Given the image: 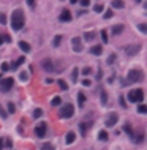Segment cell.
Wrapping results in <instances>:
<instances>
[{
	"instance_id": "cell-1",
	"label": "cell",
	"mask_w": 147,
	"mask_h": 150,
	"mask_svg": "<svg viewBox=\"0 0 147 150\" xmlns=\"http://www.w3.org/2000/svg\"><path fill=\"white\" fill-rule=\"evenodd\" d=\"M24 24H25V16L22 13V10H14L13 14H11V27H13V30L19 32L24 27Z\"/></svg>"
},
{
	"instance_id": "cell-2",
	"label": "cell",
	"mask_w": 147,
	"mask_h": 150,
	"mask_svg": "<svg viewBox=\"0 0 147 150\" xmlns=\"http://www.w3.org/2000/svg\"><path fill=\"white\" fill-rule=\"evenodd\" d=\"M75 115V107H73L71 103H67V104L62 106V109L59 111V117L60 118H71Z\"/></svg>"
},
{
	"instance_id": "cell-3",
	"label": "cell",
	"mask_w": 147,
	"mask_h": 150,
	"mask_svg": "<svg viewBox=\"0 0 147 150\" xmlns=\"http://www.w3.org/2000/svg\"><path fill=\"white\" fill-rule=\"evenodd\" d=\"M142 100H144V90L142 88L131 90L128 93V101H131V103H142Z\"/></svg>"
},
{
	"instance_id": "cell-4",
	"label": "cell",
	"mask_w": 147,
	"mask_h": 150,
	"mask_svg": "<svg viewBox=\"0 0 147 150\" xmlns=\"http://www.w3.org/2000/svg\"><path fill=\"white\" fill-rule=\"evenodd\" d=\"M142 79H144V74H142L141 70H130L128 71V82L136 84V82H141Z\"/></svg>"
},
{
	"instance_id": "cell-5",
	"label": "cell",
	"mask_w": 147,
	"mask_h": 150,
	"mask_svg": "<svg viewBox=\"0 0 147 150\" xmlns=\"http://www.w3.org/2000/svg\"><path fill=\"white\" fill-rule=\"evenodd\" d=\"M13 84H14V79H13V78L0 79V92L6 93L8 90H11V88H13Z\"/></svg>"
},
{
	"instance_id": "cell-6",
	"label": "cell",
	"mask_w": 147,
	"mask_h": 150,
	"mask_svg": "<svg viewBox=\"0 0 147 150\" xmlns=\"http://www.w3.org/2000/svg\"><path fill=\"white\" fill-rule=\"evenodd\" d=\"M41 68H43L46 73H56V67H54L52 60H51V59H48V57L41 60Z\"/></svg>"
},
{
	"instance_id": "cell-7",
	"label": "cell",
	"mask_w": 147,
	"mask_h": 150,
	"mask_svg": "<svg viewBox=\"0 0 147 150\" xmlns=\"http://www.w3.org/2000/svg\"><path fill=\"white\" fill-rule=\"evenodd\" d=\"M119 122V114L117 112H111L109 115H108L106 122H104V125L108 126V128H111V126H114L115 123Z\"/></svg>"
},
{
	"instance_id": "cell-8",
	"label": "cell",
	"mask_w": 147,
	"mask_h": 150,
	"mask_svg": "<svg viewBox=\"0 0 147 150\" xmlns=\"http://www.w3.org/2000/svg\"><path fill=\"white\" fill-rule=\"evenodd\" d=\"M71 46H73V51L75 52H82V40L79 36H75L71 40Z\"/></svg>"
},
{
	"instance_id": "cell-9",
	"label": "cell",
	"mask_w": 147,
	"mask_h": 150,
	"mask_svg": "<svg viewBox=\"0 0 147 150\" xmlns=\"http://www.w3.org/2000/svg\"><path fill=\"white\" fill-rule=\"evenodd\" d=\"M139 51H141V46H139V44H131V46H127V49H125L127 55H130V57L136 55V54H138Z\"/></svg>"
},
{
	"instance_id": "cell-10",
	"label": "cell",
	"mask_w": 147,
	"mask_h": 150,
	"mask_svg": "<svg viewBox=\"0 0 147 150\" xmlns=\"http://www.w3.org/2000/svg\"><path fill=\"white\" fill-rule=\"evenodd\" d=\"M35 134H37L38 137H44V134H46V122H40V125L35 128Z\"/></svg>"
},
{
	"instance_id": "cell-11",
	"label": "cell",
	"mask_w": 147,
	"mask_h": 150,
	"mask_svg": "<svg viewBox=\"0 0 147 150\" xmlns=\"http://www.w3.org/2000/svg\"><path fill=\"white\" fill-rule=\"evenodd\" d=\"M59 21H62V22H70V21H71V11L65 8V10L60 13V16H59Z\"/></svg>"
},
{
	"instance_id": "cell-12",
	"label": "cell",
	"mask_w": 147,
	"mask_h": 150,
	"mask_svg": "<svg viewBox=\"0 0 147 150\" xmlns=\"http://www.w3.org/2000/svg\"><path fill=\"white\" fill-rule=\"evenodd\" d=\"M100 101H101V104L103 106H106L108 104V93H106V90L101 87L100 88Z\"/></svg>"
},
{
	"instance_id": "cell-13",
	"label": "cell",
	"mask_w": 147,
	"mask_h": 150,
	"mask_svg": "<svg viewBox=\"0 0 147 150\" xmlns=\"http://www.w3.org/2000/svg\"><path fill=\"white\" fill-rule=\"evenodd\" d=\"M22 63H25V57H24V55H21V57H19V59L16 60V62L11 63L10 67L13 68V70H18V67H19V65H22Z\"/></svg>"
},
{
	"instance_id": "cell-14",
	"label": "cell",
	"mask_w": 147,
	"mask_h": 150,
	"mask_svg": "<svg viewBox=\"0 0 147 150\" xmlns=\"http://www.w3.org/2000/svg\"><path fill=\"white\" fill-rule=\"evenodd\" d=\"M18 46H19V49H22L24 52H30V44L27 43V41H19Z\"/></svg>"
},
{
	"instance_id": "cell-15",
	"label": "cell",
	"mask_w": 147,
	"mask_h": 150,
	"mask_svg": "<svg viewBox=\"0 0 147 150\" xmlns=\"http://www.w3.org/2000/svg\"><path fill=\"white\" fill-rule=\"evenodd\" d=\"M101 52H103V48H101V46H98V44L90 48V54H94V55H100Z\"/></svg>"
},
{
	"instance_id": "cell-16",
	"label": "cell",
	"mask_w": 147,
	"mask_h": 150,
	"mask_svg": "<svg viewBox=\"0 0 147 150\" xmlns=\"http://www.w3.org/2000/svg\"><path fill=\"white\" fill-rule=\"evenodd\" d=\"M84 103H86V95H84V92H79L78 93V104H79V107H84Z\"/></svg>"
},
{
	"instance_id": "cell-17",
	"label": "cell",
	"mask_w": 147,
	"mask_h": 150,
	"mask_svg": "<svg viewBox=\"0 0 147 150\" xmlns=\"http://www.w3.org/2000/svg\"><path fill=\"white\" fill-rule=\"evenodd\" d=\"M123 6H125V2H123V0H113V8L122 10Z\"/></svg>"
},
{
	"instance_id": "cell-18",
	"label": "cell",
	"mask_w": 147,
	"mask_h": 150,
	"mask_svg": "<svg viewBox=\"0 0 147 150\" xmlns=\"http://www.w3.org/2000/svg\"><path fill=\"white\" fill-rule=\"evenodd\" d=\"M65 141H67V144H68V145H70V144H73V142L76 141V134L73 133V131L67 133V139H65Z\"/></svg>"
},
{
	"instance_id": "cell-19",
	"label": "cell",
	"mask_w": 147,
	"mask_h": 150,
	"mask_svg": "<svg viewBox=\"0 0 147 150\" xmlns=\"http://www.w3.org/2000/svg\"><path fill=\"white\" fill-rule=\"evenodd\" d=\"M95 36H96L95 32H86V33H84V40H86V41H94Z\"/></svg>"
},
{
	"instance_id": "cell-20",
	"label": "cell",
	"mask_w": 147,
	"mask_h": 150,
	"mask_svg": "<svg viewBox=\"0 0 147 150\" xmlns=\"http://www.w3.org/2000/svg\"><path fill=\"white\" fill-rule=\"evenodd\" d=\"M122 32H123V25L122 24H117V25L113 27V33H114V35H120Z\"/></svg>"
},
{
	"instance_id": "cell-21",
	"label": "cell",
	"mask_w": 147,
	"mask_h": 150,
	"mask_svg": "<svg viewBox=\"0 0 147 150\" xmlns=\"http://www.w3.org/2000/svg\"><path fill=\"white\" fill-rule=\"evenodd\" d=\"M78 73H79L78 68H73V71H71V82L73 84H76V81H78Z\"/></svg>"
},
{
	"instance_id": "cell-22",
	"label": "cell",
	"mask_w": 147,
	"mask_h": 150,
	"mask_svg": "<svg viewBox=\"0 0 147 150\" xmlns=\"http://www.w3.org/2000/svg\"><path fill=\"white\" fill-rule=\"evenodd\" d=\"M98 139H100V141H103V142H106V141H108V133L104 131V130H101V131L98 133Z\"/></svg>"
},
{
	"instance_id": "cell-23",
	"label": "cell",
	"mask_w": 147,
	"mask_h": 150,
	"mask_svg": "<svg viewBox=\"0 0 147 150\" xmlns=\"http://www.w3.org/2000/svg\"><path fill=\"white\" fill-rule=\"evenodd\" d=\"M51 104H52L54 107L60 106V104H62V98H60V97H54V98H52V101H51Z\"/></svg>"
},
{
	"instance_id": "cell-24",
	"label": "cell",
	"mask_w": 147,
	"mask_h": 150,
	"mask_svg": "<svg viewBox=\"0 0 147 150\" xmlns=\"http://www.w3.org/2000/svg\"><path fill=\"white\" fill-rule=\"evenodd\" d=\"M60 43H62V36H60V35L54 36V40H52V46H54V48H59Z\"/></svg>"
},
{
	"instance_id": "cell-25",
	"label": "cell",
	"mask_w": 147,
	"mask_h": 150,
	"mask_svg": "<svg viewBox=\"0 0 147 150\" xmlns=\"http://www.w3.org/2000/svg\"><path fill=\"white\" fill-rule=\"evenodd\" d=\"M57 84H59V87L62 88V90H68V84L65 82L63 79H59V81H57Z\"/></svg>"
},
{
	"instance_id": "cell-26",
	"label": "cell",
	"mask_w": 147,
	"mask_h": 150,
	"mask_svg": "<svg viewBox=\"0 0 147 150\" xmlns=\"http://www.w3.org/2000/svg\"><path fill=\"white\" fill-rule=\"evenodd\" d=\"M119 104L122 106V109H127V100H125V97H123V95H120V97H119Z\"/></svg>"
},
{
	"instance_id": "cell-27",
	"label": "cell",
	"mask_w": 147,
	"mask_h": 150,
	"mask_svg": "<svg viewBox=\"0 0 147 150\" xmlns=\"http://www.w3.org/2000/svg\"><path fill=\"white\" fill-rule=\"evenodd\" d=\"M89 125H92V123H79V130H81V133H82V136L87 133V128H89Z\"/></svg>"
},
{
	"instance_id": "cell-28",
	"label": "cell",
	"mask_w": 147,
	"mask_h": 150,
	"mask_svg": "<svg viewBox=\"0 0 147 150\" xmlns=\"http://www.w3.org/2000/svg\"><path fill=\"white\" fill-rule=\"evenodd\" d=\"M6 109H8V112L10 114H14V112H16V106H14V103H8V106H6Z\"/></svg>"
},
{
	"instance_id": "cell-29",
	"label": "cell",
	"mask_w": 147,
	"mask_h": 150,
	"mask_svg": "<svg viewBox=\"0 0 147 150\" xmlns=\"http://www.w3.org/2000/svg\"><path fill=\"white\" fill-rule=\"evenodd\" d=\"M123 131H127V133H128V134H130V137H134V133H133V130H131V126H130L128 123H127L125 126H123Z\"/></svg>"
},
{
	"instance_id": "cell-30",
	"label": "cell",
	"mask_w": 147,
	"mask_h": 150,
	"mask_svg": "<svg viewBox=\"0 0 147 150\" xmlns=\"http://www.w3.org/2000/svg\"><path fill=\"white\" fill-rule=\"evenodd\" d=\"M115 59H117V55H115V54H111L109 57H108V60H106V63L108 65H113L114 62H115Z\"/></svg>"
},
{
	"instance_id": "cell-31",
	"label": "cell",
	"mask_w": 147,
	"mask_h": 150,
	"mask_svg": "<svg viewBox=\"0 0 147 150\" xmlns=\"http://www.w3.org/2000/svg\"><path fill=\"white\" fill-rule=\"evenodd\" d=\"M138 112L139 114H147V106L146 104H139L138 106Z\"/></svg>"
},
{
	"instance_id": "cell-32",
	"label": "cell",
	"mask_w": 147,
	"mask_h": 150,
	"mask_svg": "<svg viewBox=\"0 0 147 150\" xmlns=\"http://www.w3.org/2000/svg\"><path fill=\"white\" fill-rule=\"evenodd\" d=\"M43 115V109H35L33 111V118H40Z\"/></svg>"
},
{
	"instance_id": "cell-33",
	"label": "cell",
	"mask_w": 147,
	"mask_h": 150,
	"mask_svg": "<svg viewBox=\"0 0 147 150\" xmlns=\"http://www.w3.org/2000/svg\"><path fill=\"white\" fill-rule=\"evenodd\" d=\"M0 117H2V118H6V117H8V112L3 109V106H2V104H0Z\"/></svg>"
},
{
	"instance_id": "cell-34",
	"label": "cell",
	"mask_w": 147,
	"mask_h": 150,
	"mask_svg": "<svg viewBox=\"0 0 147 150\" xmlns=\"http://www.w3.org/2000/svg\"><path fill=\"white\" fill-rule=\"evenodd\" d=\"M0 70H2V73H6V71L10 70V65L6 63V62H3V63H2V67H0Z\"/></svg>"
},
{
	"instance_id": "cell-35",
	"label": "cell",
	"mask_w": 147,
	"mask_h": 150,
	"mask_svg": "<svg viewBox=\"0 0 147 150\" xmlns=\"http://www.w3.org/2000/svg\"><path fill=\"white\" fill-rule=\"evenodd\" d=\"M101 40H103V43H108V41H109L108 40V32L106 30H101Z\"/></svg>"
},
{
	"instance_id": "cell-36",
	"label": "cell",
	"mask_w": 147,
	"mask_h": 150,
	"mask_svg": "<svg viewBox=\"0 0 147 150\" xmlns=\"http://www.w3.org/2000/svg\"><path fill=\"white\" fill-rule=\"evenodd\" d=\"M103 10H104L103 5H95V6H94V11H95V13H103Z\"/></svg>"
},
{
	"instance_id": "cell-37",
	"label": "cell",
	"mask_w": 147,
	"mask_h": 150,
	"mask_svg": "<svg viewBox=\"0 0 147 150\" xmlns=\"http://www.w3.org/2000/svg\"><path fill=\"white\" fill-rule=\"evenodd\" d=\"M138 29H139V32H141V33H147V25L146 24H139Z\"/></svg>"
},
{
	"instance_id": "cell-38",
	"label": "cell",
	"mask_w": 147,
	"mask_h": 150,
	"mask_svg": "<svg viewBox=\"0 0 147 150\" xmlns=\"http://www.w3.org/2000/svg\"><path fill=\"white\" fill-rule=\"evenodd\" d=\"M19 79H21L22 82H25V81L29 79V76H27V73H25V71H22L21 74H19Z\"/></svg>"
},
{
	"instance_id": "cell-39",
	"label": "cell",
	"mask_w": 147,
	"mask_h": 150,
	"mask_svg": "<svg viewBox=\"0 0 147 150\" xmlns=\"http://www.w3.org/2000/svg\"><path fill=\"white\" fill-rule=\"evenodd\" d=\"M81 73H82L84 76H87V74H90V73H92V68L90 67H86V68H82V71H81Z\"/></svg>"
},
{
	"instance_id": "cell-40",
	"label": "cell",
	"mask_w": 147,
	"mask_h": 150,
	"mask_svg": "<svg viewBox=\"0 0 147 150\" xmlns=\"http://www.w3.org/2000/svg\"><path fill=\"white\" fill-rule=\"evenodd\" d=\"M41 150H56V149H54L52 144H44L43 147H41Z\"/></svg>"
},
{
	"instance_id": "cell-41",
	"label": "cell",
	"mask_w": 147,
	"mask_h": 150,
	"mask_svg": "<svg viewBox=\"0 0 147 150\" xmlns=\"http://www.w3.org/2000/svg\"><path fill=\"white\" fill-rule=\"evenodd\" d=\"M111 18H113V10L104 11V19H111Z\"/></svg>"
},
{
	"instance_id": "cell-42",
	"label": "cell",
	"mask_w": 147,
	"mask_h": 150,
	"mask_svg": "<svg viewBox=\"0 0 147 150\" xmlns=\"http://www.w3.org/2000/svg\"><path fill=\"white\" fill-rule=\"evenodd\" d=\"M0 24H3V25L6 24V16L3 13H0Z\"/></svg>"
},
{
	"instance_id": "cell-43",
	"label": "cell",
	"mask_w": 147,
	"mask_h": 150,
	"mask_svg": "<svg viewBox=\"0 0 147 150\" xmlns=\"http://www.w3.org/2000/svg\"><path fill=\"white\" fill-rule=\"evenodd\" d=\"M25 2H27V5H29L30 8H33V6L37 5V0H25Z\"/></svg>"
},
{
	"instance_id": "cell-44",
	"label": "cell",
	"mask_w": 147,
	"mask_h": 150,
	"mask_svg": "<svg viewBox=\"0 0 147 150\" xmlns=\"http://www.w3.org/2000/svg\"><path fill=\"white\" fill-rule=\"evenodd\" d=\"M78 2H79L82 6H89V5H90V0H78Z\"/></svg>"
},
{
	"instance_id": "cell-45",
	"label": "cell",
	"mask_w": 147,
	"mask_h": 150,
	"mask_svg": "<svg viewBox=\"0 0 147 150\" xmlns=\"http://www.w3.org/2000/svg\"><path fill=\"white\" fill-rule=\"evenodd\" d=\"M5 145H6V147H8V149H10L11 145H13V141H11L10 137H6V139H5Z\"/></svg>"
},
{
	"instance_id": "cell-46",
	"label": "cell",
	"mask_w": 147,
	"mask_h": 150,
	"mask_svg": "<svg viewBox=\"0 0 147 150\" xmlns=\"http://www.w3.org/2000/svg\"><path fill=\"white\" fill-rule=\"evenodd\" d=\"M82 86H84V87H90V86H92V82H90L89 79H84V81H82Z\"/></svg>"
},
{
	"instance_id": "cell-47",
	"label": "cell",
	"mask_w": 147,
	"mask_h": 150,
	"mask_svg": "<svg viewBox=\"0 0 147 150\" xmlns=\"http://www.w3.org/2000/svg\"><path fill=\"white\" fill-rule=\"evenodd\" d=\"M3 149H5V139L0 137V150H3Z\"/></svg>"
},
{
	"instance_id": "cell-48",
	"label": "cell",
	"mask_w": 147,
	"mask_h": 150,
	"mask_svg": "<svg viewBox=\"0 0 147 150\" xmlns=\"http://www.w3.org/2000/svg\"><path fill=\"white\" fill-rule=\"evenodd\" d=\"M3 36V41H6V43H11V36L10 35H2Z\"/></svg>"
},
{
	"instance_id": "cell-49",
	"label": "cell",
	"mask_w": 147,
	"mask_h": 150,
	"mask_svg": "<svg viewBox=\"0 0 147 150\" xmlns=\"http://www.w3.org/2000/svg\"><path fill=\"white\" fill-rule=\"evenodd\" d=\"M120 86H122V87H127V86H128V81H125V79H120Z\"/></svg>"
},
{
	"instance_id": "cell-50",
	"label": "cell",
	"mask_w": 147,
	"mask_h": 150,
	"mask_svg": "<svg viewBox=\"0 0 147 150\" xmlns=\"http://www.w3.org/2000/svg\"><path fill=\"white\" fill-rule=\"evenodd\" d=\"M142 139H144V134H139V136H138V142H142Z\"/></svg>"
},
{
	"instance_id": "cell-51",
	"label": "cell",
	"mask_w": 147,
	"mask_h": 150,
	"mask_svg": "<svg viewBox=\"0 0 147 150\" xmlns=\"http://www.w3.org/2000/svg\"><path fill=\"white\" fill-rule=\"evenodd\" d=\"M3 43V36H2V33H0V44Z\"/></svg>"
},
{
	"instance_id": "cell-52",
	"label": "cell",
	"mask_w": 147,
	"mask_h": 150,
	"mask_svg": "<svg viewBox=\"0 0 147 150\" xmlns=\"http://www.w3.org/2000/svg\"><path fill=\"white\" fill-rule=\"evenodd\" d=\"M70 3H78V0H70Z\"/></svg>"
},
{
	"instance_id": "cell-53",
	"label": "cell",
	"mask_w": 147,
	"mask_h": 150,
	"mask_svg": "<svg viewBox=\"0 0 147 150\" xmlns=\"http://www.w3.org/2000/svg\"><path fill=\"white\" fill-rule=\"evenodd\" d=\"M134 2H136V3H141V2H142V0H134Z\"/></svg>"
},
{
	"instance_id": "cell-54",
	"label": "cell",
	"mask_w": 147,
	"mask_h": 150,
	"mask_svg": "<svg viewBox=\"0 0 147 150\" xmlns=\"http://www.w3.org/2000/svg\"><path fill=\"white\" fill-rule=\"evenodd\" d=\"M60 2H63V0H60Z\"/></svg>"
}]
</instances>
